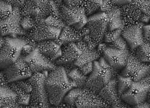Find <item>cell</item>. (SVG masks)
I'll return each mask as SVG.
<instances>
[{"label": "cell", "instance_id": "1", "mask_svg": "<svg viewBox=\"0 0 150 108\" xmlns=\"http://www.w3.org/2000/svg\"><path fill=\"white\" fill-rule=\"evenodd\" d=\"M45 87L50 103L58 106L63 100L66 94L77 85L68 77L65 68L60 66L48 74Z\"/></svg>", "mask_w": 150, "mask_h": 108}, {"label": "cell", "instance_id": "2", "mask_svg": "<svg viewBox=\"0 0 150 108\" xmlns=\"http://www.w3.org/2000/svg\"><path fill=\"white\" fill-rule=\"evenodd\" d=\"M114 70L103 57L94 61L93 70L87 78L85 88L98 92L112 79Z\"/></svg>", "mask_w": 150, "mask_h": 108}, {"label": "cell", "instance_id": "3", "mask_svg": "<svg viewBox=\"0 0 150 108\" xmlns=\"http://www.w3.org/2000/svg\"><path fill=\"white\" fill-rule=\"evenodd\" d=\"M47 75L48 71H44L33 73L28 78V80L33 87L30 102L31 107H49L51 106L45 87Z\"/></svg>", "mask_w": 150, "mask_h": 108}, {"label": "cell", "instance_id": "4", "mask_svg": "<svg viewBox=\"0 0 150 108\" xmlns=\"http://www.w3.org/2000/svg\"><path fill=\"white\" fill-rule=\"evenodd\" d=\"M28 44L27 39L19 37H5V42L0 52V67L4 69L15 62L21 55L24 46Z\"/></svg>", "mask_w": 150, "mask_h": 108}, {"label": "cell", "instance_id": "5", "mask_svg": "<svg viewBox=\"0 0 150 108\" xmlns=\"http://www.w3.org/2000/svg\"><path fill=\"white\" fill-rule=\"evenodd\" d=\"M149 76L141 80L133 81L130 87L121 96L122 100L132 106L146 101L149 91Z\"/></svg>", "mask_w": 150, "mask_h": 108}, {"label": "cell", "instance_id": "6", "mask_svg": "<svg viewBox=\"0 0 150 108\" xmlns=\"http://www.w3.org/2000/svg\"><path fill=\"white\" fill-rule=\"evenodd\" d=\"M59 10L61 19L66 25L79 30L88 22L83 7H71L62 4L59 6Z\"/></svg>", "mask_w": 150, "mask_h": 108}, {"label": "cell", "instance_id": "7", "mask_svg": "<svg viewBox=\"0 0 150 108\" xmlns=\"http://www.w3.org/2000/svg\"><path fill=\"white\" fill-rule=\"evenodd\" d=\"M86 24L92 39L96 43H101L108 31V18L106 13L100 11L89 16Z\"/></svg>", "mask_w": 150, "mask_h": 108}, {"label": "cell", "instance_id": "8", "mask_svg": "<svg viewBox=\"0 0 150 108\" xmlns=\"http://www.w3.org/2000/svg\"><path fill=\"white\" fill-rule=\"evenodd\" d=\"M149 72L150 66L148 64L140 61L134 56L129 54L121 75L129 78L133 81H139L149 75Z\"/></svg>", "mask_w": 150, "mask_h": 108}, {"label": "cell", "instance_id": "9", "mask_svg": "<svg viewBox=\"0 0 150 108\" xmlns=\"http://www.w3.org/2000/svg\"><path fill=\"white\" fill-rule=\"evenodd\" d=\"M21 11L19 7H13L11 14L6 19L1 20V36H10L11 37H17L18 35L26 34L21 27Z\"/></svg>", "mask_w": 150, "mask_h": 108}, {"label": "cell", "instance_id": "10", "mask_svg": "<svg viewBox=\"0 0 150 108\" xmlns=\"http://www.w3.org/2000/svg\"><path fill=\"white\" fill-rule=\"evenodd\" d=\"M76 43L79 48L82 50V52L73 64L84 75H87L90 74L93 70L94 61L100 58V54L96 49H90L83 40Z\"/></svg>", "mask_w": 150, "mask_h": 108}, {"label": "cell", "instance_id": "11", "mask_svg": "<svg viewBox=\"0 0 150 108\" xmlns=\"http://www.w3.org/2000/svg\"><path fill=\"white\" fill-rule=\"evenodd\" d=\"M3 70L8 83L27 79L33 74L29 66L25 61L24 56L22 55L15 62Z\"/></svg>", "mask_w": 150, "mask_h": 108}, {"label": "cell", "instance_id": "12", "mask_svg": "<svg viewBox=\"0 0 150 108\" xmlns=\"http://www.w3.org/2000/svg\"><path fill=\"white\" fill-rule=\"evenodd\" d=\"M21 11L23 16H30L36 22L51 16V6L49 1H28L24 4Z\"/></svg>", "mask_w": 150, "mask_h": 108}, {"label": "cell", "instance_id": "13", "mask_svg": "<svg viewBox=\"0 0 150 108\" xmlns=\"http://www.w3.org/2000/svg\"><path fill=\"white\" fill-rule=\"evenodd\" d=\"M24 59L29 66L33 73H40L44 71H52L57 68L52 61L44 55L37 47L24 56Z\"/></svg>", "mask_w": 150, "mask_h": 108}, {"label": "cell", "instance_id": "14", "mask_svg": "<svg viewBox=\"0 0 150 108\" xmlns=\"http://www.w3.org/2000/svg\"><path fill=\"white\" fill-rule=\"evenodd\" d=\"M43 20L37 22L31 34V38L37 42L58 39L61 30L47 25Z\"/></svg>", "mask_w": 150, "mask_h": 108}, {"label": "cell", "instance_id": "15", "mask_svg": "<svg viewBox=\"0 0 150 108\" xmlns=\"http://www.w3.org/2000/svg\"><path fill=\"white\" fill-rule=\"evenodd\" d=\"M74 105L79 108L108 107L109 105L96 92L85 88L75 101Z\"/></svg>", "mask_w": 150, "mask_h": 108}, {"label": "cell", "instance_id": "16", "mask_svg": "<svg viewBox=\"0 0 150 108\" xmlns=\"http://www.w3.org/2000/svg\"><path fill=\"white\" fill-rule=\"evenodd\" d=\"M97 93L112 107H126L118 95L117 79H110Z\"/></svg>", "mask_w": 150, "mask_h": 108}, {"label": "cell", "instance_id": "17", "mask_svg": "<svg viewBox=\"0 0 150 108\" xmlns=\"http://www.w3.org/2000/svg\"><path fill=\"white\" fill-rule=\"evenodd\" d=\"M103 54V57L112 68L121 69L126 66L129 52L128 49L122 50L108 46Z\"/></svg>", "mask_w": 150, "mask_h": 108}, {"label": "cell", "instance_id": "18", "mask_svg": "<svg viewBox=\"0 0 150 108\" xmlns=\"http://www.w3.org/2000/svg\"><path fill=\"white\" fill-rule=\"evenodd\" d=\"M144 25L142 22L135 23L122 31L121 36L132 50L136 49L144 42L142 35Z\"/></svg>", "mask_w": 150, "mask_h": 108}, {"label": "cell", "instance_id": "19", "mask_svg": "<svg viewBox=\"0 0 150 108\" xmlns=\"http://www.w3.org/2000/svg\"><path fill=\"white\" fill-rule=\"evenodd\" d=\"M61 46L56 40L38 42L37 44L40 51L51 61H55L61 56Z\"/></svg>", "mask_w": 150, "mask_h": 108}, {"label": "cell", "instance_id": "20", "mask_svg": "<svg viewBox=\"0 0 150 108\" xmlns=\"http://www.w3.org/2000/svg\"><path fill=\"white\" fill-rule=\"evenodd\" d=\"M82 52V50L79 48L76 43H68L62 52L61 56L56 60L55 63L59 66L73 64Z\"/></svg>", "mask_w": 150, "mask_h": 108}, {"label": "cell", "instance_id": "21", "mask_svg": "<svg viewBox=\"0 0 150 108\" xmlns=\"http://www.w3.org/2000/svg\"><path fill=\"white\" fill-rule=\"evenodd\" d=\"M16 93L8 85L0 87V106L1 107H19Z\"/></svg>", "mask_w": 150, "mask_h": 108}, {"label": "cell", "instance_id": "22", "mask_svg": "<svg viewBox=\"0 0 150 108\" xmlns=\"http://www.w3.org/2000/svg\"><path fill=\"white\" fill-rule=\"evenodd\" d=\"M83 37V36L80 30H77L73 27L66 25L61 30L59 37L56 40L59 44L62 45L70 43H76L82 40Z\"/></svg>", "mask_w": 150, "mask_h": 108}, {"label": "cell", "instance_id": "23", "mask_svg": "<svg viewBox=\"0 0 150 108\" xmlns=\"http://www.w3.org/2000/svg\"><path fill=\"white\" fill-rule=\"evenodd\" d=\"M121 13L124 25V23L134 25L139 20L142 13L132 1L131 3L126 4L122 7Z\"/></svg>", "mask_w": 150, "mask_h": 108}, {"label": "cell", "instance_id": "24", "mask_svg": "<svg viewBox=\"0 0 150 108\" xmlns=\"http://www.w3.org/2000/svg\"><path fill=\"white\" fill-rule=\"evenodd\" d=\"M106 14L108 18V31L122 30L124 24L121 18V10L117 7L112 8L110 11L107 12Z\"/></svg>", "mask_w": 150, "mask_h": 108}, {"label": "cell", "instance_id": "25", "mask_svg": "<svg viewBox=\"0 0 150 108\" xmlns=\"http://www.w3.org/2000/svg\"><path fill=\"white\" fill-rule=\"evenodd\" d=\"M8 86L17 94L18 102L19 104L28 105L30 104L31 99V93H28L22 89L16 82H10Z\"/></svg>", "mask_w": 150, "mask_h": 108}, {"label": "cell", "instance_id": "26", "mask_svg": "<svg viewBox=\"0 0 150 108\" xmlns=\"http://www.w3.org/2000/svg\"><path fill=\"white\" fill-rule=\"evenodd\" d=\"M67 75L72 81L76 84L77 87L85 88V83L88 78L78 67L74 68L71 70Z\"/></svg>", "mask_w": 150, "mask_h": 108}, {"label": "cell", "instance_id": "27", "mask_svg": "<svg viewBox=\"0 0 150 108\" xmlns=\"http://www.w3.org/2000/svg\"><path fill=\"white\" fill-rule=\"evenodd\" d=\"M149 43L144 42L136 49V58L143 63H149Z\"/></svg>", "mask_w": 150, "mask_h": 108}, {"label": "cell", "instance_id": "28", "mask_svg": "<svg viewBox=\"0 0 150 108\" xmlns=\"http://www.w3.org/2000/svg\"><path fill=\"white\" fill-rule=\"evenodd\" d=\"M85 88H79V87H75L70 90L65 95L64 97L63 101L70 105L73 106L74 105V103L77 98L82 94L83 91Z\"/></svg>", "mask_w": 150, "mask_h": 108}, {"label": "cell", "instance_id": "29", "mask_svg": "<svg viewBox=\"0 0 150 108\" xmlns=\"http://www.w3.org/2000/svg\"><path fill=\"white\" fill-rule=\"evenodd\" d=\"M133 82V81L129 78L124 77L121 75L118 76L117 88L120 97L130 87Z\"/></svg>", "mask_w": 150, "mask_h": 108}, {"label": "cell", "instance_id": "30", "mask_svg": "<svg viewBox=\"0 0 150 108\" xmlns=\"http://www.w3.org/2000/svg\"><path fill=\"white\" fill-rule=\"evenodd\" d=\"M103 1H86L85 11L86 16L94 15L98 10H100Z\"/></svg>", "mask_w": 150, "mask_h": 108}, {"label": "cell", "instance_id": "31", "mask_svg": "<svg viewBox=\"0 0 150 108\" xmlns=\"http://www.w3.org/2000/svg\"><path fill=\"white\" fill-rule=\"evenodd\" d=\"M43 20L45 23L47 24V25L61 30H62L66 26V23L62 20V19L56 18L52 16H48L47 18L43 19Z\"/></svg>", "mask_w": 150, "mask_h": 108}, {"label": "cell", "instance_id": "32", "mask_svg": "<svg viewBox=\"0 0 150 108\" xmlns=\"http://www.w3.org/2000/svg\"><path fill=\"white\" fill-rule=\"evenodd\" d=\"M13 7L6 1H0V11H1V20L7 18L13 11Z\"/></svg>", "mask_w": 150, "mask_h": 108}, {"label": "cell", "instance_id": "33", "mask_svg": "<svg viewBox=\"0 0 150 108\" xmlns=\"http://www.w3.org/2000/svg\"><path fill=\"white\" fill-rule=\"evenodd\" d=\"M36 24L37 22L35 19L30 16H23L21 20V25L22 28L26 31L33 29L35 27Z\"/></svg>", "mask_w": 150, "mask_h": 108}, {"label": "cell", "instance_id": "34", "mask_svg": "<svg viewBox=\"0 0 150 108\" xmlns=\"http://www.w3.org/2000/svg\"><path fill=\"white\" fill-rule=\"evenodd\" d=\"M122 30H116L114 31H108L104 36V42L107 44L115 41L118 37L121 35Z\"/></svg>", "mask_w": 150, "mask_h": 108}, {"label": "cell", "instance_id": "35", "mask_svg": "<svg viewBox=\"0 0 150 108\" xmlns=\"http://www.w3.org/2000/svg\"><path fill=\"white\" fill-rule=\"evenodd\" d=\"M108 47H112L117 48V49H122V50H126L128 49V45L125 41V40L122 38L121 35L118 37L115 41L112 42L110 43L107 44Z\"/></svg>", "mask_w": 150, "mask_h": 108}, {"label": "cell", "instance_id": "36", "mask_svg": "<svg viewBox=\"0 0 150 108\" xmlns=\"http://www.w3.org/2000/svg\"><path fill=\"white\" fill-rule=\"evenodd\" d=\"M142 13L149 15V1H133Z\"/></svg>", "mask_w": 150, "mask_h": 108}, {"label": "cell", "instance_id": "37", "mask_svg": "<svg viewBox=\"0 0 150 108\" xmlns=\"http://www.w3.org/2000/svg\"><path fill=\"white\" fill-rule=\"evenodd\" d=\"M64 4L71 7H83L85 8L86 1H64Z\"/></svg>", "mask_w": 150, "mask_h": 108}, {"label": "cell", "instance_id": "38", "mask_svg": "<svg viewBox=\"0 0 150 108\" xmlns=\"http://www.w3.org/2000/svg\"><path fill=\"white\" fill-rule=\"evenodd\" d=\"M82 40L87 44L90 49H95V47L97 46V44L91 37L90 34L86 35L82 39Z\"/></svg>", "mask_w": 150, "mask_h": 108}, {"label": "cell", "instance_id": "39", "mask_svg": "<svg viewBox=\"0 0 150 108\" xmlns=\"http://www.w3.org/2000/svg\"><path fill=\"white\" fill-rule=\"evenodd\" d=\"M149 30H150L149 25H144L142 27V35L144 37V40L145 42H149Z\"/></svg>", "mask_w": 150, "mask_h": 108}, {"label": "cell", "instance_id": "40", "mask_svg": "<svg viewBox=\"0 0 150 108\" xmlns=\"http://www.w3.org/2000/svg\"><path fill=\"white\" fill-rule=\"evenodd\" d=\"M149 20V15L142 13L139 20H140L142 23H148Z\"/></svg>", "mask_w": 150, "mask_h": 108}, {"label": "cell", "instance_id": "41", "mask_svg": "<svg viewBox=\"0 0 150 108\" xmlns=\"http://www.w3.org/2000/svg\"><path fill=\"white\" fill-rule=\"evenodd\" d=\"M134 107H141V108H149L150 107V105L148 102H143L139 104H137L135 106H134Z\"/></svg>", "mask_w": 150, "mask_h": 108}, {"label": "cell", "instance_id": "42", "mask_svg": "<svg viewBox=\"0 0 150 108\" xmlns=\"http://www.w3.org/2000/svg\"><path fill=\"white\" fill-rule=\"evenodd\" d=\"M132 1H127V0H124V1H112V3H114L117 5L119 6H122V5H126L129 3H131Z\"/></svg>", "mask_w": 150, "mask_h": 108}, {"label": "cell", "instance_id": "43", "mask_svg": "<svg viewBox=\"0 0 150 108\" xmlns=\"http://www.w3.org/2000/svg\"><path fill=\"white\" fill-rule=\"evenodd\" d=\"M108 47L107 44L105 43H100L98 45V49L97 50L100 54L103 53V52L104 51V50L106 49V48Z\"/></svg>", "mask_w": 150, "mask_h": 108}]
</instances>
